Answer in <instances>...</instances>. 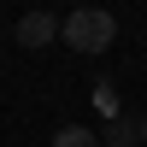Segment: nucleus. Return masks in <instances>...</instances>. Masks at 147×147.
I'll list each match as a JSON object with an SVG mask.
<instances>
[{
	"mask_svg": "<svg viewBox=\"0 0 147 147\" xmlns=\"http://www.w3.org/2000/svg\"><path fill=\"white\" fill-rule=\"evenodd\" d=\"M12 35H18V47H47V41H59V18L53 12H24Z\"/></svg>",
	"mask_w": 147,
	"mask_h": 147,
	"instance_id": "f03ea898",
	"label": "nucleus"
},
{
	"mask_svg": "<svg viewBox=\"0 0 147 147\" xmlns=\"http://www.w3.org/2000/svg\"><path fill=\"white\" fill-rule=\"evenodd\" d=\"M112 35H118V18L106 6H77L71 18H59V41L77 47V53H106Z\"/></svg>",
	"mask_w": 147,
	"mask_h": 147,
	"instance_id": "f257e3e1",
	"label": "nucleus"
},
{
	"mask_svg": "<svg viewBox=\"0 0 147 147\" xmlns=\"http://www.w3.org/2000/svg\"><path fill=\"white\" fill-rule=\"evenodd\" d=\"M136 129H141V147H147V112H141V124H136Z\"/></svg>",
	"mask_w": 147,
	"mask_h": 147,
	"instance_id": "39448f33",
	"label": "nucleus"
},
{
	"mask_svg": "<svg viewBox=\"0 0 147 147\" xmlns=\"http://www.w3.org/2000/svg\"><path fill=\"white\" fill-rule=\"evenodd\" d=\"M53 147H100V136H94L88 124H65V129L53 136Z\"/></svg>",
	"mask_w": 147,
	"mask_h": 147,
	"instance_id": "7ed1b4c3",
	"label": "nucleus"
},
{
	"mask_svg": "<svg viewBox=\"0 0 147 147\" xmlns=\"http://www.w3.org/2000/svg\"><path fill=\"white\" fill-rule=\"evenodd\" d=\"M136 141H141V129H136V124H112V129L100 136V147H136Z\"/></svg>",
	"mask_w": 147,
	"mask_h": 147,
	"instance_id": "20e7f679",
	"label": "nucleus"
}]
</instances>
